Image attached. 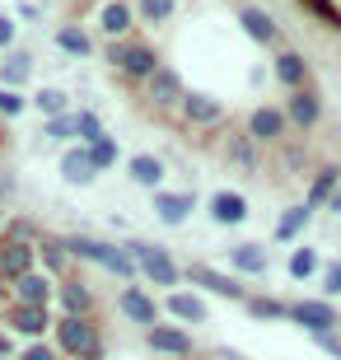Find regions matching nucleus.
Listing matches in <instances>:
<instances>
[{
    "instance_id": "nucleus-34",
    "label": "nucleus",
    "mask_w": 341,
    "mask_h": 360,
    "mask_svg": "<svg viewBox=\"0 0 341 360\" xmlns=\"http://www.w3.org/2000/svg\"><path fill=\"white\" fill-rule=\"evenodd\" d=\"M136 5V19L145 28H164L173 24V14H178V0H131Z\"/></svg>"
},
{
    "instance_id": "nucleus-24",
    "label": "nucleus",
    "mask_w": 341,
    "mask_h": 360,
    "mask_svg": "<svg viewBox=\"0 0 341 360\" xmlns=\"http://www.w3.org/2000/svg\"><path fill=\"white\" fill-rule=\"evenodd\" d=\"M224 262H229V271L234 276H266V267H271V253H266V243H229V253H224Z\"/></svg>"
},
{
    "instance_id": "nucleus-26",
    "label": "nucleus",
    "mask_w": 341,
    "mask_h": 360,
    "mask_svg": "<svg viewBox=\"0 0 341 360\" xmlns=\"http://www.w3.org/2000/svg\"><path fill=\"white\" fill-rule=\"evenodd\" d=\"M28 271H38V248H33V243L0 239V281H5V285H14V281L28 276Z\"/></svg>"
},
{
    "instance_id": "nucleus-14",
    "label": "nucleus",
    "mask_w": 341,
    "mask_h": 360,
    "mask_svg": "<svg viewBox=\"0 0 341 360\" xmlns=\"http://www.w3.org/2000/svg\"><path fill=\"white\" fill-rule=\"evenodd\" d=\"M145 347L155 351V356H169V360H197V342L187 328L178 323H155L150 333H145Z\"/></svg>"
},
{
    "instance_id": "nucleus-7",
    "label": "nucleus",
    "mask_w": 341,
    "mask_h": 360,
    "mask_svg": "<svg viewBox=\"0 0 341 360\" xmlns=\"http://www.w3.org/2000/svg\"><path fill=\"white\" fill-rule=\"evenodd\" d=\"M0 328L14 333L19 342H47V333L56 328L52 309H33V304H5L0 309Z\"/></svg>"
},
{
    "instance_id": "nucleus-31",
    "label": "nucleus",
    "mask_w": 341,
    "mask_h": 360,
    "mask_svg": "<svg viewBox=\"0 0 341 360\" xmlns=\"http://www.w3.org/2000/svg\"><path fill=\"white\" fill-rule=\"evenodd\" d=\"M56 47H61V52H66V56H79V61H84V56H94V52H98V42H94L89 38V28H84V24H75V19H70V24H61V28H56Z\"/></svg>"
},
{
    "instance_id": "nucleus-42",
    "label": "nucleus",
    "mask_w": 341,
    "mask_h": 360,
    "mask_svg": "<svg viewBox=\"0 0 341 360\" xmlns=\"http://www.w3.org/2000/svg\"><path fill=\"white\" fill-rule=\"evenodd\" d=\"M281 150H285V155H281V160H285V174L309 169V146H281Z\"/></svg>"
},
{
    "instance_id": "nucleus-41",
    "label": "nucleus",
    "mask_w": 341,
    "mask_h": 360,
    "mask_svg": "<svg viewBox=\"0 0 341 360\" xmlns=\"http://www.w3.org/2000/svg\"><path fill=\"white\" fill-rule=\"evenodd\" d=\"M19 112H24V94H19V89H0V117L14 122Z\"/></svg>"
},
{
    "instance_id": "nucleus-50",
    "label": "nucleus",
    "mask_w": 341,
    "mask_h": 360,
    "mask_svg": "<svg viewBox=\"0 0 341 360\" xmlns=\"http://www.w3.org/2000/svg\"><path fill=\"white\" fill-rule=\"evenodd\" d=\"M5 304H14V300H10V285L0 281V309H5Z\"/></svg>"
},
{
    "instance_id": "nucleus-15",
    "label": "nucleus",
    "mask_w": 341,
    "mask_h": 360,
    "mask_svg": "<svg viewBox=\"0 0 341 360\" xmlns=\"http://www.w3.org/2000/svg\"><path fill=\"white\" fill-rule=\"evenodd\" d=\"M234 14H238V28L248 33V42H257V47H271V52H276V47H285V42H281V38H285V33H281V24H276V19L262 10V5L243 0Z\"/></svg>"
},
{
    "instance_id": "nucleus-30",
    "label": "nucleus",
    "mask_w": 341,
    "mask_h": 360,
    "mask_svg": "<svg viewBox=\"0 0 341 360\" xmlns=\"http://www.w3.org/2000/svg\"><path fill=\"white\" fill-rule=\"evenodd\" d=\"M309 225H314V211H309L304 201H295V206H285V211H281V220H276V234H271V239H276V243H300Z\"/></svg>"
},
{
    "instance_id": "nucleus-23",
    "label": "nucleus",
    "mask_w": 341,
    "mask_h": 360,
    "mask_svg": "<svg viewBox=\"0 0 341 360\" xmlns=\"http://www.w3.org/2000/svg\"><path fill=\"white\" fill-rule=\"evenodd\" d=\"M271 75L295 94V89H309V75H314V70H309V56H304V52H295V47H276Z\"/></svg>"
},
{
    "instance_id": "nucleus-12",
    "label": "nucleus",
    "mask_w": 341,
    "mask_h": 360,
    "mask_svg": "<svg viewBox=\"0 0 341 360\" xmlns=\"http://www.w3.org/2000/svg\"><path fill=\"white\" fill-rule=\"evenodd\" d=\"M290 323H300L309 337L341 333V314H337L332 300H295V304H290Z\"/></svg>"
},
{
    "instance_id": "nucleus-6",
    "label": "nucleus",
    "mask_w": 341,
    "mask_h": 360,
    "mask_svg": "<svg viewBox=\"0 0 341 360\" xmlns=\"http://www.w3.org/2000/svg\"><path fill=\"white\" fill-rule=\"evenodd\" d=\"M183 281H192V290L197 295H215V300H234V304H243L248 300V285L234 276V271H220L210 267V262H187L183 267Z\"/></svg>"
},
{
    "instance_id": "nucleus-16",
    "label": "nucleus",
    "mask_w": 341,
    "mask_h": 360,
    "mask_svg": "<svg viewBox=\"0 0 341 360\" xmlns=\"http://www.w3.org/2000/svg\"><path fill=\"white\" fill-rule=\"evenodd\" d=\"M33 248H38V267L47 271L52 281L75 276V257H70V248H66V234H52V229H42Z\"/></svg>"
},
{
    "instance_id": "nucleus-48",
    "label": "nucleus",
    "mask_w": 341,
    "mask_h": 360,
    "mask_svg": "<svg viewBox=\"0 0 341 360\" xmlns=\"http://www.w3.org/2000/svg\"><path fill=\"white\" fill-rule=\"evenodd\" d=\"M309 5H314V10L323 14V19H332V24H341V10H332L328 0H309Z\"/></svg>"
},
{
    "instance_id": "nucleus-46",
    "label": "nucleus",
    "mask_w": 341,
    "mask_h": 360,
    "mask_svg": "<svg viewBox=\"0 0 341 360\" xmlns=\"http://www.w3.org/2000/svg\"><path fill=\"white\" fill-rule=\"evenodd\" d=\"M19 347H24V342H19L14 333H5V328H0V356H5V360H14V356H19Z\"/></svg>"
},
{
    "instance_id": "nucleus-19",
    "label": "nucleus",
    "mask_w": 341,
    "mask_h": 360,
    "mask_svg": "<svg viewBox=\"0 0 341 360\" xmlns=\"http://www.w3.org/2000/svg\"><path fill=\"white\" fill-rule=\"evenodd\" d=\"M10 300H14V304H33V309H52L56 304V281L38 267V271H28V276L14 281Z\"/></svg>"
},
{
    "instance_id": "nucleus-21",
    "label": "nucleus",
    "mask_w": 341,
    "mask_h": 360,
    "mask_svg": "<svg viewBox=\"0 0 341 360\" xmlns=\"http://www.w3.org/2000/svg\"><path fill=\"white\" fill-rule=\"evenodd\" d=\"M159 304H164L169 319H178V328H183V323H192V328H197V323H210V304L197 290H183V285H178V290H169Z\"/></svg>"
},
{
    "instance_id": "nucleus-36",
    "label": "nucleus",
    "mask_w": 341,
    "mask_h": 360,
    "mask_svg": "<svg viewBox=\"0 0 341 360\" xmlns=\"http://www.w3.org/2000/svg\"><path fill=\"white\" fill-rule=\"evenodd\" d=\"M84 150H89V160H94V169H98V174L117 169V160H122L117 136H98V141H94V146H84Z\"/></svg>"
},
{
    "instance_id": "nucleus-3",
    "label": "nucleus",
    "mask_w": 341,
    "mask_h": 360,
    "mask_svg": "<svg viewBox=\"0 0 341 360\" xmlns=\"http://www.w3.org/2000/svg\"><path fill=\"white\" fill-rule=\"evenodd\" d=\"M66 248L75 262H94V267L112 271L117 281H127L131 285L141 271H136L131 253H127V243H108V239H94V234H66Z\"/></svg>"
},
{
    "instance_id": "nucleus-35",
    "label": "nucleus",
    "mask_w": 341,
    "mask_h": 360,
    "mask_svg": "<svg viewBox=\"0 0 341 360\" xmlns=\"http://www.w3.org/2000/svg\"><path fill=\"white\" fill-rule=\"evenodd\" d=\"M33 108L42 112V122H47V117H66V112H70V94L56 89V84H42V89L33 94Z\"/></svg>"
},
{
    "instance_id": "nucleus-53",
    "label": "nucleus",
    "mask_w": 341,
    "mask_h": 360,
    "mask_svg": "<svg viewBox=\"0 0 341 360\" xmlns=\"http://www.w3.org/2000/svg\"><path fill=\"white\" fill-rule=\"evenodd\" d=\"M0 360H5V356H0Z\"/></svg>"
},
{
    "instance_id": "nucleus-4",
    "label": "nucleus",
    "mask_w": 341,
    "mask_h": 360,
    "mask_svg": "<svg viewBox=\"0 0 341 360\" xmlns=\"http://www.w3.org/2000/svg\"><path fill=\"white\" fill-rule=\"evenodd\" d=\"M127 253H131L136 271H141L150 285H159V290L169 295L183 285V267L173 262V253L164 248V243H145V239H127Z\"/></svg>"
},
{
    "instance_id": "nucleus-33",
    "label": "nucleus",
    "mask_w": 341,
    "mask_h": 360,
    "mask_svg": "<svg viewBox=\"0 0 341 360\" xmlns=\"http://www.w3.org/2000/svg\"><path fill=\"white\" fill-rule=\"evenodd\" d=\"M285 271H290V281H314L318 271H323V257H318V248L300 243V248H290V257H285Z\"/></svg>"
},
{
    "instance_id": "nucleus-37",
    "label": "nucleus",
    "mask_w": 341,
    "mask_h": 360,
    "mask_svg": "<svg viewBox=\"0 0 341 360\" xmlns=\"http://www.w3.org/2000/svg\"><path fill=\"white\" fill-rule=\"evenodd\" d=\"M70 117H75V146H94L98 136H108L103 117H98L94 108H79V112H70Z\"/></svg>"
},
{
    "instance_id": "nucleus-9",
    "label": "nucleus",
    "mask_w": 341,
    "mask_h": 360,
    "mask_svg": "<svg viewBox=\"0 0 341 360\" xmlns=\"http://www.w3.org/2000/svg\"><path fill=\"white\" fill-rule=\"evenodd\" d=\"M243 131H248L257 146H285L290 117H285V108H281V103H257L248 117H243Z\"/></svg>"
},
{
    "instance_id": "nucleus-8",
    "label": "nucleus",
    "mask_w": 341,
    "mask_h": 360,
    "mask_svg": "<svg viewBox=\"0 0 341 360\" xmlns=\"http://www.w3.org/2000/svg\"><path fill=\"white\" fill-rule=\"evenodd\" d=\"M220 155L229 160V169H238V174H257V169H262V146H257L243 127H234V122L220 127Z\"/></svg>"
},
{
    "instance_id": "nucleus-32",
    "label": "nucleus",
    "mask_w": 341,
    "mask_h": 360,
    "mask_svg": "<svg viewBox=\"0 0 341 360\" xmlns=\"http://www.w3.org/2000/svg\"><path fill=\"white\" fill-rule=\"evenodd\" d=\"M243 314L257 319V323H285L290 304H285V300H276V295H248V300H243Z\"/></svg>"
},
{
    "instance_id": "nucleus-43",
    "label": "nucleus",
    "mask_w": 341,
    "mask_h": 360,
    "mask_svg": "<svg viewBox=\"0 0 341 360\" xmlns=\"http://www.w3.org/2000/svg\"><path fill=\"white\" fill-rule=\"evenodd\" d=\"M14 38H19V24H14V14H0V56L14 47Z\"/></svg>"
},
{
    "instance_id": "nucleus-13",
    "label": "nucleus",
    "mask_w": 341,
    "mask_h": 360,
    "mask_svg": "<svg viewBox=\"0 0 341 360\" xmlns=\"http://www.w3.org/2000/svg\"><path fill=\"white\" fill-rule=\"evenodd\" d=\"M94 309H98V300H94V285L84 276H66L56 281V314L61 319H94Z\"/></svg>"
},
{
    "instance_id": "nucleus-11",
    "label": "nucleus",
    "mask_w": 341,
    "mask_h": 360,
    "mask_svg": "<svg viewBox=\"0 0 341 360\" xmlns=\"http://www.w3.org/2000/svg\"><path fill=\"white\" fill-rule=\"evenodd\" d=\"M183 94H187V84H183V75H178L173 66H159L155 75L141 84L145 108H155V112H173V108L183 103Z\"/></svg>"
},
{
    "instance_id": "nucleus-44",
    "label": "nucleus",
    "mask_w": 341,
    "mask_h": 360,
    "mask_svg": "<svg viewBox=\"0 0 341 360\" xmlns=\"http://www.w3.org/2000/svg\"><path fill=\"white\" fill-rule=\"evenodd\" d=\"M337 295H341V262H332L323 271V300H337Z\"/></svg>"
},
{
    "instance_id": "nucleus-22",
    "label": "nucleus",
    "mask_w": 341,
    "mask_h": 360,
    "mask_svg": "<svg viewBox=\"0 0 341 360\" xmlns=\"http://www.w3.org/2000/svg\"><path fill=\"white\" fill-rule=\"evenodd\" d=\"M206 215L215 220V225L234 229V225L248 220V197L234 192V187H220V192H210V197H206Z\"/></svg>"
},
{
    "instance_id": "nucleus-47",
    "label": "nucleus",
    "mask_w": 341,
    "mask_h": 360,
    "mask_svg": "<svg viewBox=\"0 0 341 360\" xmlns=\"http://www.w3.org/2000/svg\"><path fill=\"white\" fill-rule=\"evenodd\" d=\"M19 19L38 24V19H42V5H38V0H19Z\"/></svg>"
},
{
    "instance_id": "nucleus-29",
    "label": "nucleus",
    "mask_w": 341,
    "mask_h": 360,
    "mask_svg": "<svg viewBox=\"0 0 341 360\" xmlns=\"http://www.w3.org/2000/svg\"><path fill=\"white\" fill-rule=\"evenodd\" d=\"M127 178H131L136 187H145V192H159V187H164V160L150 155V150H141V155L127 160Z\"/></svg>"
},
{
    "instance_id": "nucleus-49",
    "label": "nucleus",
    "mask_w": 341,
    "mask_h": 360,
    "mask_svg": "<svg viewBox=\"0 0 341 360\" xmlns=\"http://www.w3.org/2000/svg\"><path fill=\"white\" fill-rule=\"evenodd\" d=\"M328 211H332V215H341V183H337V192H332V201H328Z\"/></svg>"
},
{
    "instance_id": "nucleus-10",
    "label": "nucleus",
    "mask_w": 341,
    "mask_h": 360,
    "mask_svg": "<svg viewBox=\"0 0 341 360\" xmlns=\"http://www.w3.org/2000/svg\"><path fill=\"white\" fill-rule=\"evenodd\" d=\"M117 314H122L127 323H136V328H145V333H150L155 323H164V304H159V300L145 290V285H136V281L117 290Z\"/></svg>"
},
{
    "instance_id": "nucleus-45",
    "label": "nucleus",
    "mask_w": 341,
    "mask_h": 360,
    "mask_svg": "<svg viewBox=\"0 0 341 360\" xmlns=\"http://www.w3.org/2000/svg\"><path fill=\"white\" fill-rule=\"evenodd\" d=\"M318 342V351H328L332 360H341V333H323V337H314Z\"/></svg>"
},
{
    "instance_id": "nucleus-40",
    "label": "nucleus",
    "mask_w": 341,
    "mask_h": 360,
    "mask_svg": "<svg viewBox=\"0 0 341 360\" xmlns=\"http://www.w3.org/2000/svg\"><path fill=\"white\" fill-rule=\"evenodd\" d=\"M14 360H61V351H56L52 342H24Z\"/></svg>"
},
{
    "instance_id": "nucleus-27",
    "label": "nucleus",
    "mask_w": 341,
    "mask_h": 360,
    "mask_svg": "<svg viewBox=\"0 0 341 360\" xmlns=\"http://www.w3.org/2000/svg\"><path fill=\"white\" fill-rule=\"evenodd\" d=\"M337 183H341V169L337 164H323L314 178H309V187H304V206L309 211H328V201H332V192H337Z\"/></svg>"
},
{
    "instance_id": "nucleus-38",
    "label": "nucleus",
    "mask_w": 341,
    "mask_h": 360,
    "mask_svg": "<svg viewBox=\"0 0 341 360\" xmlns=\"http://www.w3.org/2000/svg\"><path fill=\"white\" fill-rule=\"evenodd\" d=\"M38 234H42L38 220H28V215H10V220H5V234H0V239H10V243H38Z\"/></svg>"
},
{
    "instance_id": "nucleus-1",
    "label": "nucleus",
    "mask_w": 341,
    "mask_h": 360,
    "mask_svg": "<svg viewBox=\"0 0 341 360\" xmlns=\"http://www.w3.org/2000/svg\"><path fill=\"white\" fill-rule=\"evenodd\" d=\"M98 52H103V61L112 66V75H117L127 89H141V84L164 66V61H159V47L150 38H141V33L117 38V42H98Z\"/></svg>"
},
{
    "instance_id": "nucleus-2",
    "label": "nucleus",
    "mask_w": 341,
    "mask_h": 360,
    "mask_svg": "<svg viewBox=\"0 0 341 360\" xmlns=\"http://www.w3.org/2000/svg\"><path fill=\"white\" fill-rule=\"evenodd\" d=\"M52 347L61 351V360H108V342L98 333V319H61L56 314Z\"/></svg>"
},
{
    "instance_id": "nucleus-20",
    "label": "nucleus",
    "mask_w": 341,
    "mask_h": 360,
    "mask_svg": "<svg viewBox=\"0 0 341 360\" xmlns=\"http://www.w3.org/2000/svg\"><path fill=\"white\" fill-rule=\"evenodd\" d=\"M285 117H290V131H314L323 122V94L309 84V89H295L285 98Z\"/></svg>"
},
{
    "instance_id": "nucleus-51",
    "label": "nucleus",
    "mask_w": 341,
    "mask_h": 360,
    "mask_svg": "<svg viewBox=\"0 0 341 360\" xmlns=\"http://www.w3.org/2000/svg\"><path fill=\"white\" fill-rule=\"evenodd\" d=\"M5 220H10V215H5V206H0V234H5Z\"/></svg>"
},
{
    "instance_id": "nucleus-39",
    "label": "nucleus",
    "mask_w": 341,
    "mask_h": 360,
    "mask_svg": "<svg viewBox=\"0 0 341 360\" xmlns=\"http://www.w3.org/2000/svg\"><path fill=\"white\" fill-rule=\"evenodd\" d=\"M42 136L52 141V146H75V117H47L42 122Z\"/></svg>"
},
{
    "instance_id": "nucleus-17",
    "label": "nucleus",
    "mask_w": 341,
    "mask_h": 360,
    "mask_svg": "<svg viewBox=\"0 0 341 360\" xmlns=\"http://www.w3.org/2000/svg\"><path fill=\"white\" fill-rule=\"evenodd\" d=\"M150 211H155L159 225H187L192 220V211H197V192L187 187V192H169V187H159V192H150Z\"/></svg>"
},
{
    "instance_id": "nucleus-28",
    "label": "nucleus",
    "mask_w": 341,
    "mask_h": 360,
    "mask_svg": "<svg viewBox=\"0 0 341 360\" xmlns=\"http://www.w3.org/2000/svg\"><path fill=\"white\" fill-rule=\"evenodd\" d=\"M33 75V52L28 47H10L0 56V89H24Z\"/></svg>"
},
{
    "instance_id": "nucleus-18",
    "label": "nucleus",
    "mask_w": 341,
    "mask_h": 360,
    "mask_svg": "<svg viewBox=\"0 0 341 360\" xmlns=\"http://www.w3.org/2000/svg\"><path fill=\"white\" fill-rule=\"evenodd\" d=\"M136 28H141V19H136L131 0H103V10H98V33H103V42L131 38Z\"/></svg>"
},
{
    "instance_id": "nucleus-52",
    "label": "nucleus",
    "mask_w": 341,
    "mask_h": 360,
    "mask_svg": "<svg viewBox=\"0 0 341 360\" xmlns=\"http://www.w3.org/2000/svg\"><path fill=\"white\" fill-rule=\"evenodd\" d=\"M0 146H5V131H0Z\"/></svg>"
},
{
    "instance_id": "nucleus-25",
    "label": "nucleus",
    "mask_w": 341,
    "mask_h": 360,
    "mask_svg": "<svg viewBox=\"0 0 341 360\" xmlns=\"http://www.w3.org/2000/svg\"><path fill=\"white\" fill-rule=\"evenodd\" d=\"M56 174H61L66 187H94V183H98V169H94V160H89V150H84V146H66V150H61Z\"/></svg>"
},
{
    "instance_id": "nucleus-5",
    "label": "nucleus",
    "mask_w": 341,
    "mask_h": 360,
    "mask_svg": "<svg viewBox=\"0 0 341 360\" xmlns=\"http://www.w3.org/2000/svg\"><path fill=\"white\" fill-rule=\"evenodd\" d=\"M178 117H183L187 131L210 136L229 122V108H224V98H215V94H206V89H187L183 103H178Z\"/></svg>"
}]
</instances>
